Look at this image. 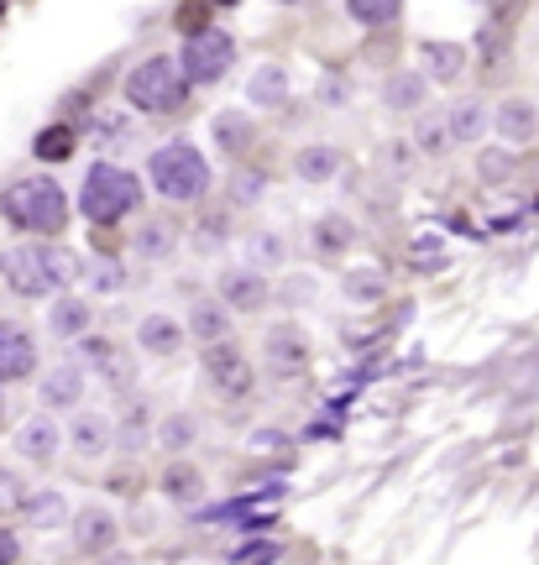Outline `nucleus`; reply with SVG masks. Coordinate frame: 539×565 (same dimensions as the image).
I'll return each instance as SVG.
<instances>
[{"instance_id": "1", "label": "nucleus", "mask_w": 539, "mask_h": 565, "mask_svg": "<svg viewBox=\"0 0 539 565\" xmlns=\"http://www.w3.org/2000/svg\"><path fill=\"white\" fill-rule=\"evenodd\" d=\"M0 215H5V226H16V231L58 235L69 226V194L53 184V178H22V184L5 188Z\"/></svg>"}, {"instance_id": "2", "label": "nucleus", "mask_w": 539, "mask_h": 565, "mask_svg": "<svg viewBox=\"0 0 539 565\" xmlns=\"http://www.w3.org/2000/svg\"><path fill=\"white\" fill-rule=\"evenodd\" d=\"M141 205V178L137 173H126L116 163H94L84 173V188H79V210L90 226H116L121 215Z\"/></svg>"}, {"instance_id": "3", "label": "nucleus", "mask_w": 539, "mask_h": 565, "mask_svg": "<svg viewBox=\"0 0 539 565\" xmlns=\"http://www.w3.org/2000/svg\"><path fill=\"white\" fill-rule=\"evenodd\" d=\"M147 168H152L158 194L173 199V205H194V199L210 188V163H205L199 147H188V141H168V147H158Z\"/></svg>"}, {"instance_id": "4", "label": "nucleus", "mask_w": 539, "mask_h": 565, "mask_svg": "<svg viewBox=\"0 0 539 565\" xmlns=\"http://www.w3.org/2000/svg\"><path fill=\"white\" fill-rule=\"evenodd\" d=\"M126 100L147 111V116H168V111H179L188 100V79H184V64H173V58H147L131 69L126 79Z\"/></svg>"}, {"instance_id": "5", "label": "nucleus", "mask_w": 539, "mask_h": 565, "mask_svg": "<svg viewBox=\"0 0 539 565\" xmlns=\"http://www.w3.org/2000/svg\"><path fill=\"white\" fill-rule=\"evenodd\" d=\"M184 79L188 84H215L220 73L236 64V37L231 32H220V26H205V32H194L184 43Z\"/></svg>"}, {"instance_id": "6", "label": "nucleus", "mask_w": 539, "mask_h": 565, "mask_svg": "<svg viewBox=\"0 0 539 565\" xmlns=\"http://www.w3.org/2000/svg\"><path fill=\"white\" fill-rule=\"evenodd\" d=\"M0 278L11 293H22V299H47L58 282L47 273V257L43 246H11V252H0Z\"/></svg>"}, {"instance_id": "7", "label": "nucleus", "mask_w": 539, "mask_h": 565, "mask_svg": "<svg viewBox=\"0 0 539 565\" xmlns=\"http://www.w3.org/2000/svg\"><path fill=\"white\" fill-rule=\"evenodd\" d=\"M205 372H210V388L220 393V399H246V393L257 388V372H252V361L236 351L231 341L205 351Z\"/></svg>"}, {"instance_id": "8", "label": "nucleus", "mask_w": 539, "mask_h": 565, "mask_svg": "<svg viewBox=\"0 0 539 565\" xmlns=\"http://www.w3.org/2000/svg\"><path fill=\"white\" fill-rule=\"evenodd\" d=\"M262 361H267V372L273 377H299L309 361V335L294 320H283V325L267 330V341H262Z\"/></svg>"}, {"instance_id": "9", "label": "nucleus", "mask_w": 539, "mask_h": 565, "mask_svg": "<svg viewBox=\"0 0 539 565\" xmlns=\"http://www.w3.org/2000/svg\"><path fill=\"white\" fill-rule=\"evenodd\" d=\"M32 367H37V346H32L26 325L0 320V382H22Z\"/></svg>"}, {"instance_id": "10", "label": "nucleus", "mask_w": 539, "mask_h": 565, "mask_svg": "<svg viewBox=\"0 0 539 565\" xmlns=\"http://www.w3.org/2000/svg\"><path fill=\"white\" fill-rule=\"evenodd\" d=\"M58 446H64V429H58L53 414H32V419L16 429V456H26V461H53Z\"/></svg>"}, {"instance_id": "11", "label": "nucleus", "mask_w": 539, "mask_h": 565, "mask_svg": "<svg viewBox=\"0 0 539 565\" xmlns=\"http://www.w3.org/2000/svg\"><path fill=\"white\" fill-rule=\"evenodd\" d=\"M267 299H273V288H267V278H257V273H226V278H220V304L236 309V314H257Z\"/></svg>"}, {"instance_id": "12", "label": "nucleus", "mask_w": 539, "mask_h": 565, "mask_svg": "<svg viewBox=\"0 0 539 565\" xmlns=\"http://www.w3.org/2000/svg\"><path fill=\"white\" fill-rule=\"evenodd\" d=\"M493 126H497V137L508 141V147H524V141H535V131H539V111H535V100H503L497 105V116H493Z\"/></svg>"}, {"instance_id": "13", "label": "nucleus", "mask_w": 539, "mask_h": 565, "mask_svg": "<svg viewBox=\"0 0 539 565\" xmlns=\"http://www.w3.org/2000/svg\"><path fill=\"white\" fill-rule=\"evenodd\" d=\"M121 523L105 508H84V514H73V544L84 550V555H105L111 544H116Z\"/></svg>"}, {"instance_id": "14", "label": "nucleus", "mask_w": 539, "mask_h": 565, "mask_svg": "<svg viewBox=\"0 0 539 565\" xmlns=\"http://www.w3.org/2000/svg\"><path fill=\"white\" fill-rule=\"evenodd\" d=\"M420 64H424V79H429V84H456L461 69H467V47L461 43H424Z\"/></svg>"}, {"instance_id": "15", "label": "nucleus", "mask_w": 539, "mask_h": 565, "mask_svg": "<svg viewBox=\"0 0 539 565\" xmlns=\"http://www.w3.org/2000/svg\"><path fill=\"white\" fill-rule=\"evenodd\" d=\"M188 330H194V341H205V351H210V346H226L231 309L220 304V299H199V304L188 309Z\"/></svg>"}, {"instance_id": "16", "label": "nucleus", "mask_w": 539, "mask_h": 565, "mask_svg": "<svg viewBox=\"0 0 539 565\" xmlns=\"http://www.w3.org/2000/svg\"><path fill=\"white\" fill-rule=\"evenodd\" d=\"M184 330L179 320H168V314H147L137 325V346L141 351H152V356H173L179 346H184Z\"/></svg>"}, {"instance_id": "17", "label": "nucleus", "mask_w": 539, "mask_h": 565, "mask_svg": "<svg viewBox=\"0 0 539 565\" xmlns=\"http://www.w3.org/2000/svg\"><path fill=\"white\" fill-rule=\"evenodd\" d=\"M79 399H84V372H79L73 361H64V367H53V372L43 377V403L47 408H73Z\"/></svg>"}, {"instance_id": "18", "label": "nucleus", "mask_w": 539, "mask_h": 565, "mask_svg": "<svg viewBox=\"0 0 539 565\" xmlns=\"http://www.w3.org/2000/svg\"><path fill=\"white\" fill-rule=\"evenodd\" d=\"M346 163V152L341 147H305L299 158H294V173L305 178V184H330L335 173Z\"/></svg>"}, {"instance_id": "19", "label": "nucleus", "mask_w": 539, "mask_h": 565, "mask_svg": "<svg viewBox=\"0 0 539 565\" xmlns=\"http://www.w3.org/2000/svg\"><path fill=\"white\" fill-rule=\"evenodd\" d=\"M47 330L53 335H64V341H79L84 330H90V304L84 299H53V309H47Z\"/></svg>"}, {"instance_id": "20", "label": "nucleus", "mask_w": 539, "mask_h": 565, "mask_svg": "<svg viewBox=\"0 0 539 565\" xmlns=\"http://www.w3.org/2000/svg\"><path fill=\"white\" fill-rule=\"evenodd\" d=\"M424 94H429V79H424V73H393V79L382 84V105H388V111H420Z\"/></svg>"}, {"instance_id": "21", "label": "nucleus", "mask_w": 539, "mask_h": 565, "mask_svg": "<svg viewBox=\"0 0 539 565\" xmlns=\"http://www.w3.org/2000/svg\"><path fill=\"white\" fill-rule=\"evenodd\" d=\"M84 356H90L94 372L105 377L111 388H126V382H131V361H126V356H121L111 341H84Z\"/></svg>"}, {"instance_id": "22", "label": "nucleus", "mask_w": 539, "mask_h": 565, "mask_svg": "<svg viewBox=\"0 0 539 565\" xmlns=\"http://www.w3.org/2000/svg\"><path fill=\"white\" fill-rule=\"evenodd\" d=\"M352 241H356V226L346 215H320V220H314V252L335 257V252H346Z\"/></svg>"}, {"instance_id": "23", "label": "nucleus", "mask_w": 539, "mask_h": 565, "mask_svg": "<svg viewBox=\"0 0 539 565\" xmlns=\"http://www.w3.org/2000/svg\"><path fill=\"white\" fill-rule=\"evenodd\" d=\"M163 493L173 497V503H199V497H205V476L188 466V461H173V466L163 471Z\"/></svg>"}, {"instance_id": "24", "label": "nucleus", "mask_w": 539, "mask_h": 565, "mask_svg": "<svg viewBox=\"0 0 539 565\" xmlns=\"http://www.w3.org/2000/svg\"><path fill=\"white\" fill-rule=\"evenodd\" d=\"M26 523H37V529H53V523H64L69 518V503H64V493H53V487H43V493H32L22 503Z\"/></svg>"}, {"instance_id": "25", "label": "nucleus", "mask_w": 539, "mask_h": 565, "mask_svg": "<svg viewBox=\"0 0 539 565\" xmlns=\"http://www.w3.org/2000/svg\"><path fill=\"white\" fill-rule=\"evenodd\" d=\"M73 450L79 456H105L111 450V424L100 419V414H79L73 419Z\"/></svg>"}, {"instance_id": "26", "label": "nucleus", "mask_w": 539, "mask_h": 565, "mask_svg": "<svg viewBox=\"0 0 539 565\" xmlns=\"http://www.w3.org/2000/svg\"><path fill=\"white\" fill-rule=\"evenodd\" d=\"M246 94H252L257 105H267V111H273V105H283V100H288V73H283L278 64H262V69L252 73Z\"/></svg>"}, {"instance_id": "27", "label": "nucleus", "mask_w": 539, "mask_h": 565, "mask_svg": "<svg viewBox=\"0 0 539 565\" xmlns=\"http://www.w3.org/2000/svg\"><path fill=\"white\" fill-rule=\"evenodd\" d=\"M446 126H450V137L456 141H477L482 131H488V111H482L477 100H456V105H450V116H446Z\"/></svg>"}, {"instance_id": "28", "label": "nucleus", "mask_w": 539, "mask_h": 565, "mask_svg": "<svg viewBox=\"0 0 539 565\" xmlns=\"http://www.w3.org/2000/svg\"><path fill=\"white\" fill-rule=\"evenodd\" d=\"M341 293H346L352 304H377V299L388 293V278H382L377 267H356V273L341 278Z\"/></svg>"}, {"instance_id": "29", "label": "nucleus", "mask_w": 539, "mask_h": 565, "mask_svg": "<svg viewBox=\"0 0 539 565\" xmlns=\"http://www.w3.org/2000/svg\"><path fill=\"white\" fill-rule=\"evenodd\" d=\"M131 246H137V257H141V262H163L168 252H173V226H163V220H147V226L137 231V241H131Z\"/></svg>"}, {"instance_id": "30", "label": "nucleus", "mask_w": 539, "mask_h": 565, "mask_svg": "<svg viewBox=\"0 0 539 565\" xmlns=\"http://www.w3.org/2000/svg\"><path fill=\"white\" fill-rule=\"evenodd\" d=\"M32 152H37V163H64L73 152V126H47V131H37Z\"/></svg>"}, {"instance_id": "31", "label": "nucleus", "mask_w": 539, "mask_h": 565, "mask_svg": "<svg viewBox=\"0 0 539 565\" xmlns=\"http://www.w3.org/2000/svg\"><path fill=\"white\" fill-rule=\"evenodd\" d=\"M215 141H220V152H241L252 141V120L236 116V111H220L215 116Z\"/></svg>"}, {"instance_id": "32", "label": "nucleus", "mask_w": 539, "mask_h": 565, "mask_svg": "<svg viewBox=\"0 0 539 565\" xmlns=\"http://www.w3.org/2000/svg\"><path fill=\"white\" fill-rule=\"evenodd\" d=\"M262 188H267V173H262V168H241V173L231 178V205H236V210L257 205Z\"/></svg>"}, {"instance_id": "33", "label": "nucleus", "mask_w": 539, "mask_h": 565, "mask_svg": "<svg viewBox=\"0 0 539 565\" xmlns=\"http://www.w3.org/2000/svg\"><path fill=\"white\" fill-rule=\"evenodd\" d=\"M450 141H456V137H450V126H446V120H435V116H429V120H414V147H420V152H429V158H440V152H446Z\"/></svg>"}, {"instance_id": "34", "label": "nucleus", "mask_w": 539, "mask_h": 565, "mask_svg": "<svg viewBox=\"0 0 539 565\" xmlns=\"http://www.w3.org/2000/svg\"><path fill=\"white\" fill-rule=\"evenodd\" d=\"M246 257H252V267H278L283 257H288V246H283V235H252L246 241Z\"/></svg>"}, {"instance_id": "35", "label": "nucleus", "mask_w": 539, "mask_h": 565, "mask_svg": "<svg viewBox=\"0 0 539 565\" xmlns=\"http://www.w3.org/2000/svg\"><path fill=\"white\" fill-rule=\"evenodd\" d=\"M346 16H352V22H362V26H393L403 11H399V5H367V0H352V5H346Z\"/></svg>"}, {"instance_id": "36", "label": "nucleus", "mask_w": 539, "mask_h": 565, "mask_svg": "<svg viewBox=\"0 0 539 565\" xmlns=\"http://www.w3.org/2000/svg\"><path fill=\"white\" fill-rule=\"evenodd\" d=\"M147 446V408H126V419H121V450H131V456H137V450Z\"/></svg>"}, {"instance_id": "37", "label": "nucleus", "mask_w": 539, "mask_h": 565, "mask_svg": "<svg viewBox=\"0 0 539 565\" xmlns=\"http://www.w3.org/2000/svg\"><path fill=\"white\" fill-rule=\"evenodd\" d=\"M43 257H47V273H53V282H58V288H69V282L79 278V262H73L64 246H43Z\"/></svg>"}, {"instance_id": "38", "label": "nucleus", "mask_w": 539, "mask_h": 565, "mask_svg": "<svg viewBox=\"0 0 539 565\" xmlns=\"http://www.w3.org/2000/svg\"><path fill=\"white\" fill-rule=\"evenodd\" d=\"M163 446L173 450V456L194 446V419H188V414H173V419L163 424Z\"/></svg>"}, {"instance_id": "39", "label": "nucleus", "mask_w": 539, "mask_h": 565, "mask_svg": "<svg viewBox=\"0 0 539 565\" xmlns=\"http://www.w3.org/2000/svg\"><path fill=\"white\" fill-rule=\"evenodd\" d=\"M90 137L94 141H121V137H126V116H116V111H100V116L90 120Z\"/></svg>"}, {"instance_id": "40", "label": "nucleus", "mask_w": 539, "mask_h": 565, "mask_svg": "<svg viewBox=\"0 0 539 565\" xmlns=\"http://www.w3.org/2000/svg\"><path fill=\"white\" fill-rule=\"evenodd\" d=\"M121 282H126V273H121L116 262H100V267H94V288H100V293H121Z\"/></svg>"}, {"instance_id": "41", "label": "nucleus", "mask_w": 539, "mask_h": 565, "mask_svg": "<svg viewBox=\"0 0 539 565\" xmlns=\"http://www.w3.org/2000/svg\"><path fill=\"white\" fill-rule=\"evenodd\" d=\"M26 497H22V482H16V476H11V471L0 466V514H5V508H22Z\"/></svg>"}, {"instance_id": "42", "label": "nucleus", "mask_w": 539, "mask_h": 565, "mask_svg": "<svg viewBox=\"0 0 539 565\" xmlns=\"http://www.w3.org/2000/svg\"><path fill=\"white\" fill-rule=\"evenodd\" d=\"M482 178H488V184L508 178V152H482Z\"/></svg>"}, {"instance_id": "43", "label": "nucleus", "mask_w": 539, "mask_h": 565, "mask_svg": "<svg viewBox=\"0 0 539 565\" xmlns=\"http://www.w3.org/2000/svg\"><path fill=\"white\" fill-rule=\"evenodd\" d=\"M215 235H226V220H205V226H199V235H194V246H199V252H215Z\"/></svg>"}, {"instance_id": "44", "label": "nucleus", "mask_w": 539, "mask_h": 565, "mask_svg": "<svg viewBox=\"0 0 539 565\" xmlns=\"http://www.w3.org/2000/svg\"><path fill=\"white\" fill-rule=\"evenodd\" d=\"M16 555H22V544L11 540L5 529H0V565H16Z\"/></svg>"}, {"instance_id": "45", "label": "nucleus", "mask_w": 539, "mask_h": 565, "mask_svg": "<svg viewBox=\"0 0 539 565\" xmlns=\"http://www.w3.org/2000/svg\"><path fill=\"white\" fill-rule=\"evenodd\" d=\"M252 446H257V450H278L283 435H278V429H257V435H252Z\"/></svg>"}, {"instance_id": "46", "label": "nucleus", "mask_w": 539, "mask_h": 565, "mask_svg": "<svg viewBox=\"0 0 539 565\" xmlns=\"http://www.w3.org/2000/svg\"><path fill=\"white\" fill-rule=\"evenodd\" d=\"M205 16H210L205 5H188V11H179V26H199V22H205Z\"/></svg>"}, {"instance_id": "47", "label": "nucleus", "mask_w": 539, "mask_h": 565, "mask_svg": "<svg viewBox=\"0 0 539 565\" xmlns=\"http://www.w3.org/2000/svg\"><path fill=\"white\" fill-rule=\"evenodd\" d=\"M388 158H393V173H409V158H414V152H409V147H393V152H388Z\"/></svg>"}, {"instance_id": "48", "label": "nucleus", "mask_w": 539, "mask_h": 565, "mask_svg": "<svg viewBox=\"0 0 539 565\" xmlns=\"http://www.w3.org/2000/svg\"><path fill=\"white\" fill-rule=\"evenodd\" d=\"M273 555H278V550L267 544V550H252V555H246V561H241V565H267V561H273Z\"/></svg>"}, {"instance_id": "49", "label": "nucleus", "mask_w": 539, "mask_h": 565, "mask_svg": "<svg viewBox=\"0 0 539 565\" xmlns=\"http://www.w3.org/2000/svg\"><path fill=\"white\" fill-rule=\"evenodd\" d=\"M111 565H131V561H111Z\"/></svg>"}, {"instance_id": "50", "label": "nucleus", "mask_w": 539, "mask_h": 565, "mask_svg": "<svg viewBox=\"0 0 539 565\" xmlns=\"http://www.w3.org/2000/svg\"><path fill=\"white\" fill-rule=\"evenodd\" d=\"M0 414H5V403H0Z\"/></svg>"}]
</instances>
